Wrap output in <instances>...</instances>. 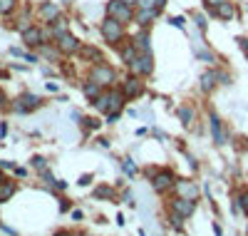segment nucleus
Here are the masks:
<instances>
[{"instance_id":"18","label":"nucleus","mask_w":248,"mask_h":236,"mask_svg":"<svg viewBox=\"0 0 248 236\" xmlns=\"http://www.w3.org/2000/svg\"><path fill=\"white\" fill-rule=\"evenodd\" d=\"M211 135H214V142H216V144H223V142H226V135H223L221 119H218L216 115H211Z\"/></svg>"},{"instance_id":"2","label":"nucleus","mask_w":248,"mask_h":236,"mask_svg":"<svg viewBox=\"0 0 248 236\" xmlns=\"http://www.w3.org/2000/svg\"><path fill=\"white\" fill-rule=\"evenodd\" d=\"M94 107H97V112H107V115H119V110L124 107V95L122 92H105V95H99L94 102H92Z\"/></svg>"},{"instance_id":"37","label":"nucleus","mask_w":248,"mask_h":236,"mask_svg":"<svg viewBox=\"0 0 248 236\" xmlns=\"http://www.w3.org/2000/svg\"><path fill=\"white\" fill-rule=\"evenodd\" d=\"M55 236H85V234H72V231H57Z\"/></svg>"},{"instance_id":"39","label":"nucleus","mask_w":248,"mask_h":236,"mask_svg":"<svg viewBox=\"0 0 248 236\" xmlns=\"http://www.w3.org/2000/svg\"><path fill=\"white\" fill-rule=\"evenodd\" d=\"M3 104H5V95H3V92H0V107H3Z\"/></svg>"},{"instance_id":"38","label":"nucleus","mask_w":248,"mask_h":236,"mask_svg":"<svg viewBox=\"0 0 248 236\" xmlns=\"http://www.w3.org/2000/svg\"><path fill=\"white\" fill-rule=\"evenodd\" d=\"M124 3H127V5H132V8H137V3H139V0H124Z\"/></svg>"},{"instance_id":"33","label":"nucleus","mask_w":248,"mask_h":236,"mask_svg":"<svg viewBox=\"0 0 248 236\" xmlns=\"http://www.w3.org/2000/svg\"><path fill=\"white\" fill-rule=\"evenodd\" d=\"M221 3H226V0H206V8H209V10H216Z\"/></svg>"},{"instance_id":"12","label":"nucleus","mask_w":248,"mask_h":236,"mask_svg":"<svg viewBox=\"0 0 248 236\" xmlns=\"http://www.w3.org/2000/svg\"><path fill=\"white\" fill-rule=\"evenodd\" d=\"M37 17L50 25V23H55V20L60 17V8L55 3H50V0H45V3H40V8H37Z\"/></svg>"},{"instance_id":"21","label":"nucleus","mask_w":248,"mask_h":236,"mask_svg":"<svg viewBox=\"0 0 248 236\" xmlns=\"http://www.w3.org/2000/svg\"><path fill=\"white\" fill-rule=\"evenodd\" d=\"M216 80H218L216 72H203V75H201V90H203V92H211L214 84H216Z\"/></svg>"},{"instance_id":"28","label":"nucleus","mask_w":248,"mask_h":236,"mask_svg":"<svg viewBox=\"0 0 248 236\" xmlns=\"http://www.w3.org/2000/svg\"><path fill=\"white\" fill-rule=\"evenodd\" d=\"M122 167H124V171H127L129 177H134V174H137V167L132 164V159H124V162H122Z\"/></svg>"},{"instance_id":"3","label":"nucleus","mask_w":248,"mask_h":236,"mask_svg":"<svg viewBox=\"0 0 248 236\" xmlns=\"http://www.w3.org/2000/svg\"><path fill=\"white\" fill-rule=\"evenodd\" d=\"M90 80L97 82L99 87H112V84L117 82V72H114V67L105 65V62H97V65L90 70Z\"/></svg>"},{"instance_id":"29","label":"nucleus","mask_w":248,"mask_h":236,"mask_svg":"<svg viewBox=\"0 0 248 236\" xmlns=\"http://www.w3.org/2000/svg\"><path fill=\"white\" fill-rule=\"evenodd\" d=\"M238 206H241L243 214H248V191H243V194L238 197Z\"/></svg>"},{"instance_id":"16","label":"nucleus","mask_w":248,"mask_h":236,"mask_svg":"<svg viewBox=\"0 0 248 236\" xmlns=\"http://www.w3.org/2000/svg\"><path fill=\"white\" fill-rule=\"evenodd\" d=\"M211 13H214V17H221V20H233V15H236V5L226 0V3H221V5H218L216 10H211Z\"/></svg>"},{"instance_id":"14","label":"nucleus","mask_w":248,"mask_h":236,"mask_svg":"<svg viewBox=\"0 0 248 236\" xmlns=\"http://www.w3.org/2000/svg\"><path fill=\"white\" fill-rule=\"evenodd\" d=\"M161 13L159 10H149V8H137V13H134V23L139 25V28H149L154 20L159 17Z\"/></svg>"},{"instance_id":"6","label":"nucleus","mask_w":248,"mask_h":236,"mask_svg":"<svg viewBox=\"0 0 248 236\" xmlns=\"http://www.w3.org/2000/svg\"><path fill=\"white\" fill-rule=\"evenodd\" d=\"M141 92H144V82H141L139 75H129L127 80L122 82V95H124V100H134V97H139Z\"/></svg>"},{"instance_id":"32","label":"nucleus","mask_w":248,"mask_h":236,"mask_svg":"<svg viewBox=\"0 0 248 236\" xmlns=\"http://www.w3.org/2000/svg\"><path fill=\"white\" fill-rule=\"evenodd\" d=\"M82 122H85V127H87V130H94V127H99V122H97V119H92V117H85Z\"/></svg>"},{"instance_id":"5","label":"nucleus","mask_w":248,"mask_h":236,"mask_svg":"<svg viewBox=\"0 0 248 236\" xmlns=\"http://www.w3.org/2000/svg\"><path fill=\"white\" fill-rule=\"evenodd\" d=\"M129 70L132 75H139V77H147L154 72V57L152 52H137V57L129 62Z\"/></svg>"},{"instance_id":"8","label":"nucleus","mask_w":248,"mask_h":236,"mask_svg":"<svg viewBox=\"0 0 248 236\" xmlns=\"http://www.w3.org/2000/svg\"><path fill=\"white\" fill-rule=\"evenodd\" d=\"M169 209H171L174 214H179L181 219H189L191 214L196 211V199H184V197H176V199H171Z\"/></svg>"},{"instance_id":"24","label":"nucleus","mask_w":248,"mask_h":236,"mask_svg":"<svg viewBox=\"0 0 248 236\" xmlns=\"http://www.w3.org/2000/svg\"><path fill=\"white\" fill-rule=\"evenodd\" d=\"M179 117H181V122H184L186 127H189V124L194 122V110H191V107H181V110H179Z\"/></svg>"},{"instance_id":"17","label":"nucleus","mask_w":248,"mask_h":236,"mask_svg":"<svg viewBox=\"0 0 248 236\" xmlns=\"http://www.w3.org/2000/svg\"><path fill=\"white\" fill-rule=\"evenodd\" d=\"M119 55H122V62H127V67H129V62L137 57V45H134V40H129V42H122V50H119Z\"/></svg>"},{"instance_id":"30","label":"nucleus","mask_w":248,"mask_h":236,"mask_svg":"<svg viewBox=\"0 0 248 236\" xmlns=\"http://www.w3.org/2000/svg\"><path fill=\"white\" fill-rule=\"evenodd\" d=\"M194 23H196V28H199V30H206V17H203L201 13H196V15H194Z\"/></svg>"},{"instance_id":"1","label":"nucleus","mask_w":248,"mask_h":236,"mask_svg":"<svg viewBox=\"0 0 248 236\" xmlns=\"http://www.w3.org/2000/svg\"><path fill=\"white\" fill-rule=\"evenodd\" d=\"M99 33H102V37H105V42L107 45H122L124 42V37H127V33H124V23H119V20H114V17H105L99 23Z\"/></svg>"},{"instance_id":"20","label":"nucleus","mask_w":248,"mask_h":236,"mask_svg":"<svg viewBox=\"0 0 248 236\" xmlns=\"http://www.w3.org/2000/svg\"><path fill=\"white\" fill-rule=\"evenodd\" d=\"M15 182H8V179H3V182H0V204H3V202H8L13 194H15Z\"/></svg>"},{"instance_id":"15","label":"nucleus","mask_w":248,"mask_h":236,"mask_svg":"<svg viewBox=\"0 0 248 236\" xmlns=\"http://www.w3.org/2000/svg\"><path fill=\"white\" fill-rule=\"evenodd\" d=\"M132 40H134L137 50H141V52H152V45H149V42H152V40H149V28H141Z\"/></svg>"},{"instance_id":"19","label":"nucleus","mask_w":248,"mask_h":236,"mask_svg":"<svg viewBox=\"0 0 248 236\" xmlns=\"http://www.w3.org/2000/svg\"><path fill=\"white\" fill-rule=\"evenodd\" d=\"M82 92H85V97H87L90 102H94V100L102 95V87H99L97 82H92V80H90V82H85V84H82Z\"/></svg>"},{"instance_id":"13","label":"nucleus","mask_w":248,"mask_h":236,"mask_svg":"<svg viewBox=\"0 0 248 236\" xmlns=\"http://www.w3.org/2000/svg\"><path fill=\"white\" fill-rule=\"evenodd\" d=\"M174 191H176V197H184V199H196L199 197V186L194 182H186V179L174 182Z\"/></svg>"},{"instance_id":"27","label":"nucleus","mask_w":248,"mask_h":236,"mask_svg":"<svg viewBox=\"0 0 248 236\" xmlns=\"http://www.w3.org/2000/svg\"><path fill=\"white\" fill-rule=\"evenodd\" d=\"M94 197H99V199H109V197H114V191H112L109 186H99V189H94Z\"/></svg>"},{"instance_id":"25","label":"nucleus","mask_w":248,"mask_h":236,"mask_svg":"<svg viewBox=\"0 0 248 236\" xmlns=\"http://www.w3.org/2000/svg\"><path fill=\"white\" fill-rule=\"evenodd\" d=\"M15 8H17L15 0H0V15H10Z\"/></svg>"},{"instance_id":"9","label":"nucleus","mask_w":248,"mask_h":236,"mask_svg":"<svg viewBox=\"0 0 248 236\" xmlns=\"http://www.w3.org/2000/svg\"><path fill=\"white\" fill-rule=\"evenodd\" d=\"M40 104H43V100H40L37 95H32V92H23V95L17 97V102H15V112L25 115V112H32V110H37Z\"/></svg>"},{"instance_id":"22","label":"nucleus","mask_w":248,"mask_h":236,"mask_svg":"<svg viewBox=\"0 0 248 236\" xmlns=\"http://www.w3.org/2000/svg\"><path fill=\"white\" fill-rule=\"evenodd\" d=\"M50 30H52V37H55V40H57L60 35L70 33V30H67V23H65V20H62V17H57L55 23H50Z\"/></svg>"},{"instance_id":"10","label":"nucleus","mask_w":248,"mask_h":236,"mask_svg":"<svg viewBox=\"0 0 248 236\" xmlns=\"http://www.w3.org/2000/svg\"><path fill=\"white\" fill-rule=\"evenodd\" d=\"M23 42L28 48H43L45 42H43V28H37V25H30L23 30Z\"/></svg>"},{"instance_id":"36","label":"nucleus","mask_w":248,"mask_h":236,"mask_svg":"<svg viewBox=\"0 0 248 236\" xmlns=\"http://www.w3.org/2000/svg\"><path fill=\"white\" fill-rule=\"evenodd\" d=\"M196 55H199V57H203V60H209V62H214V55H209V52H203V50H196Z\"/></svg>"},{"instance_id":"34","label":"nucleus","mask_w":248,"mask_h":236,"mask_svg":"<svg viewBox=\"0 0 248 236\" xmlns=\"http://www.w3.org/2000/svg\"><path fill=\"white\" fill-rule=\"evenodd\" d=\"M32 164H35V167H37L40 171H45V169H47V167H45V159H43V157H35V159H32Z\"/></svg>"},{"instance_id":"26","label":"nucleus","mask_w":248,"mask_h":236,"mask_svg":"<svg viewBox=\"0 0 248 236\" xmlns=\"http://www.w3.org/2000/svg\"><path fill=\"white\" fill-rule=\"evenodd\" d=\"M10 55L13 57H25L28 62H37V55H30V52H23L20 48H10Z\"/></svg>"},{"instance_id":"40","label":"nucleus","mask_w":248,"mask_h":236,"mask_svg":"<svg viewBox=\"0 0 248 236\" xmlns=\"http://www.w3.org/2000/svg\"><path fill=\"white\" fill-rule=\"evenodd\" d=\"M0 182H3V171H0Z\"/></svg>"},{"instance_id":"4","label":"nucleus","mask_w":248,"mask_h":236,"mask_svg":"<svg viewBox=\"0 0 248 236\" xmlns=\"http://www.w3.org/2000/svg\"><path fill=\"white\" fill-rule=\"evenodd\" d=\"M107 15L127 25V23H132V20H134V8L127 5L124 0H109V3H107Z\"/></svg>"},{"instance_id":"7","label":"nucleus","mask_w":248,"mask_h":236,"mask_svg":"<svg viewBox=\"0 0 248 236\" xmlns=\"http://www.w3.org/2000/svg\"><path fill=\"white\" fill-rule=\"evenodd\" d=\"M55 45H57V50H60L62 55H75V52H79L82 42H79L72 33H65V35H60V37L55 40Z\"/></svg>"},{"instance_id":"11","label":"nucleus","mask_w":248,"mask_h":236,"mask_svg":"<svg viewBox=\"0 0 248 236\" xmlns=\"http://www.w3.org/2000/svg\"><path fill=\"white\" fill-rule=\"evenodd\" d=\"M174 174H171V171L169 169H164V171H159V174H154V179H152V186H154V191H159V194H161V191H167V189H171L174 186Z\"/></svg>"},{"instance_id":"23","label":"nucleus","mask_w":248,"mask_h":236,"mask_svg":"<svg viewBox=\"0 0 248 236\" xmlns=\"http://www.w3.org/2000/svg\"><path fill=\"white\" fill-rule=\"evenodd\" d=\"M79 52H82V57H87V60H97V62H102L99 50H97V48H92V45H82V48H79Z\"/></svg>"},{"instance_id":"35","label":"nucleus","mask_w":248,"mask_h":236,"mask_svg":"<svg viewBox=\"0 0 248 236\" xmlns=\"http://www.w3.org/2000/svg\"><path fill=\"white\" fill-rule=\"evenodd\" d=\"M238 48H241V50H243V55L248 57V40H246V37H238Z\"/></svg>"},{"instance_id":"31","label":"nucleus","mask_w":248,"mask_h":236,"mask_svg":"<svg viewBox=\"0 0 248 236\" xmlns=\"http://www.w3.org/2000/svg\"><path fill=\"white\" fill-rule=\"evenodd\" d=\"M169 23H171L174 28H179V30H184V23H186V20H184L181 15H176V17H171V20H169Z\"/></svg>"}]
</instances>
